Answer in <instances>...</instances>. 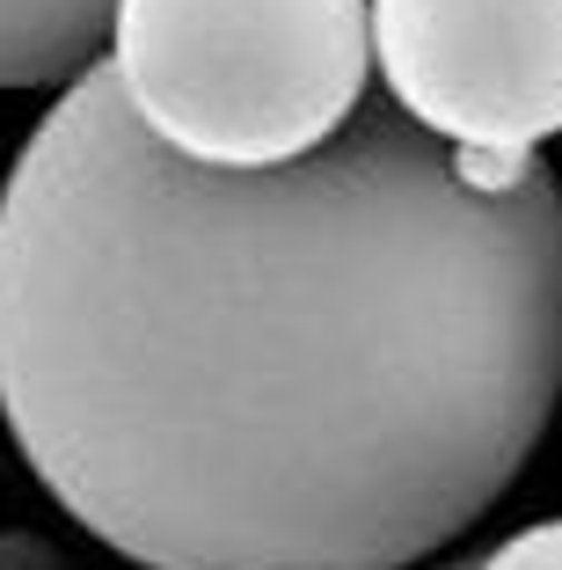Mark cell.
I'll return each instance as SVG.
<instances>
[{
  "instance_id": "3957f363",
  "label": "cell",
  "mask_w": 562,
  "mask_h": 570,
  "mask_svg": "<svg viewBox=\"0 0 562 570\" xmlns=\"http://www.w3.org/2000/svg\"><path fill=\"white\" fill-rule=\"evenodd\" d=\"M373 73L446 147L562 132V0H373Z\"/></svg>"
},
{
  "instance_id": "5b68a950",
  "label": "cell",
  "mask_w": 562,
  "mask_h": 570,
  "mask_svg": "<svg viewBox=\"0 0 562 570\" xmlns=\"http://www.w3.org/2000/svg\"><path fill=\"white\" fill-rule=\"evenodd\" d=\"M467 570H562V520L519 527L512 541H496L490 556H475Z\"/></svg>"
},
{
  "instance_id": "277c9868",
  "label": "cell",
  "mask_w": 562,
  "mask_h": 570,
  "mask_svg": "<svg viewBox=\"0 0 562 570\" xmlns=\"http://www.w3.org/2000/svg\"><path fill=\"white\" fill-rule=\"evenodd\" d=\"M110 0H0V88H59L96 67Z\"/></svg>"
},
{
  "instance_id": "6da1fadb",
  "label": "cell",
  "mask_w": 562,
  "mask_h": 570,
  "mask_svg": "<svg viewBox=\"0 0 562 570\" xmlns=\"http://www.w3.org/2000/svg\"><path fill=\"white\" fill-rule=\"evenodd\" d=\"M562 395V190L373 102L278 168L81 67L0 184V424L139 570H416Z\"/></svg>"
},
{
  "instance_id": "8992f818",
  "label": "cell",
  "mask_w": 562,
  "mask_h": 570,
  "mask_svg": "<svg viewBox=\"0 0 562 570\" xmlns=\"http://www.w3.org/2000/svg\"><path fill=\"white\" fill-rule=\"evenodd\" d=\"M446 570H467V563H446Z\"/></svg>"
},
{
  "instance_id": "7a4b0ae2",
  "label": "cell",
  "mask_w": 562,
  "mask_h": 570,
  "mask_svg": "<svg viewBox=\"0 0 562 570\" xmlns=\"http://www.w3.org/2000/svg\"><path fill=\"white\" fill-rule=\"evenodd\" d=\"M102 67L168 154L278 168L365 110L373 0H110Z\"/></svg>"
}]
</instances>
